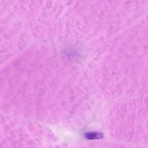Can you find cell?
<instances>
[{
    "label": "cell",
    "instance_id": "obj_1",
    "mask_svg": "<svg viewBox=\"0 0 148 148\" xmlns=\"http://www.w3.org/2000/svg\"><path fill=\"white\" fill-rule=\"evenodd\" d=\"M102 133L97 132H89L85 133V137L89 140L100 139L103 137Z\"/></svg>",
    "mask_w": 148,
    "mask_h": 148
}]
</instances>
